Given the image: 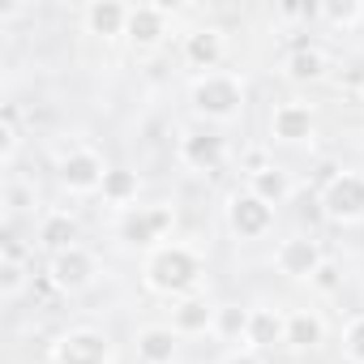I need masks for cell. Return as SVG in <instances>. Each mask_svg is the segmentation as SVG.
I'll return each mask as SVG.
<instances>
[{"label": "cell", "mask_w": 364, "mask_h": 364, "mask_svg": "<svg viewBox=\"0 0 364 364\" xmlns=\"http://www.w3.org/2000/svg\"><path fill=\"white\" fill-rule=\"evenodd\" d=\"M249 193H257L266 206H283L291 193H296V185H291V176L283 171V167H262V171H253L249 176Z\"/></svg>", "instance_id": "obj_20"}, {"label": "cell", "mask_w": 364, "mask_h": 364, "mask_svg": "<svg viewBox=\"0 0 364 364\" xmlns=\"http://www.w3.org/2000/svg\"><path fill=\"white\" fill-rule=\"evenodd\" d=\"M77 219L69 215V210H52V215H43L39 219V245L48 249V253H65V249H73L77 245Z\"/></svg>", "instance_id": "obj_18"}, {"label": "cell", "mask_w": 364, "mask_h": 364, "mask_svg": "<svg viewBox=\"0 0 364 364\" xmlns=\"http://www.w3.org/2000/svg\"><path fill=\"white\" fill-rule=\"evenodd\" d=\"M22 287H26V262H0V296L18 300Z\"/></svg>", "instance_id": "obj_26"}, {"label": "cell", "mask_w": 364, "mask_h": 364, "mask_svg": "<svg viewBox=\"0 0 364 364\" xmlns=\"http://www.w3.org/2000/svg\"><path fill=\"white\" fill-rule=\"evenodd\" d=\"M129 9H133V5H124V0H90L82 18H86V31H90V35L116 39V35L129 31Z\"/></svg>", "instance_id": "obj_14"}, {"label": "cell", "mask_w": 364, "mask_h": 364, "mask_svg": "<svg viewBox=\"0 0 364 364\" xmlns=\"http://www.w3.org/2000/svg\"><path fill=\"white\" fill-rule=\"evenodd\" d=\"M283 334H287V313H279V309H253V313H249L245 347H253V351H270L274 343H283Z\"/></svg>", "instance_id": "obj_16"}, {"label": "cell", "mask_w": 364, "mask_h": 364, "mask_svg": "<svg viewBox=\"0 0 364 364\" xmlns=\"http://www.w3.org/2000/svg\"><path fill=\"white\" fill-rule=\"evenodd\" d=\"M343 355L347 364H364V317H351L343 330Z\"/></svg>", "instance_id": "obj_27"}, {"label": "cell", "mask_w": 364, "mask_h": 364, "mask_svg": "<svg viewBox=\"0 0 364 364\" xmlns=\"http://www.w3.org/2000/svg\"><path fill=\"white\" fill-rule=\"evenodd\" d=\"M321 262H326V253H321V245L309 240V236H291V240H283V245L274 249V266H279V274H287V279H313V274L321 270Z\"/></svg>", "instance_id": "obj_11"}, {"label": "cell", "mask_w": 364, "mask_h": 364, "mask_svg": "<svg viewBox=\"0 0 364 364\" xmlns=\"http://www.w3.org/2000/svg\"><path fill=\"white\" fill-rule=\"evenodd\" d=\"M180 163H185L189 171L215 176L228 163V141L219 133H185L180 137Z\"/></svg>", "instance_id": "obj_10"}, {"label": "cell", "mask_w": 364, "mask_h": 364, "mask_svg": "<svg viewBox=\"0 0 364 364\" xmlns=\"http://www.w3.org/2000/svg\"><path fill=\"white\" fill-rule=\"evenodd\" d=\"M223 56H228L223 31H215V26H198V31L185 35V65H193L198 77H202V73H219Z\"/></svg>", "instance_id": "obj_12"}, {"label": "cell", "mask_w": 364, "mask_h": 364, "mask_svg": "<svg viewBox=\"0 0 364 364\" xmlns=\"http://www.w3.org/2000/svg\"><path fill=\"white\" fill-rule=\"evenodd\" d=\"M321 338H326V321H321L313 309H296V313H287V334H283L287 347H296V351H313Z\"/></svg>", "instance_id": "obj_19"}, {"label": "cell", "mask_w": 364, "mask_h": 364, "mask_svg": "<svg viewBox=\"0 0 364 364\" xmlns=\"http://www.w3.org/2000/svg\"><path fill=\"white\" fill-rule=\"evenodd\" d=\"M107 355H112L107 334L90 326H77L56 343V364H107Z\"/></svg>", "instance_id": "obj_9"}, {"label": "cell", "mask_w": 364, "mask_h": 364, "mask_svg": "<svg viewBox=\"0 0 364 364\" xmlns=\"http://www.w3.org/2000/svg\"><path fill=\"white\" fill-rule=\"evenodd\" d=\"M321 73H326V56H321V48L300 43V48L287 56V77H291V82H317Z\"/></svg>", "instance_id": "obj_22"}, {"label": "cell", "mask_w": 364, "mask_h": 364, "mask_svg": "<svg viewBox=\"0 0 364 364\" xmlns=\"http://www.w3.org/2000/svg\"><path fill=\"white\" fill-rule=\"evenodd\" d=\"M317 18H321V22H330V26L351 31V26H360V22H364V5H360V0H326V5L317 9Z\"/></svg>", "instance_id": "obj_23"}, {"label": "cell", "mask_w": 364, "mask_h": 364, "mask_svg": "<svg viewBox=\"0 0 364 364\" xmlns=\"http://www.w3.org/2000/svg\"><path fill=\"white\" fill-rule=\"evenodd\" d=\"M180 347V334L171 326H146L137 330V360L141 364H171Z\"/></svg>", "instance_id": "obj_17"}, {"label": "cell", "mask_w": 364, "mask_h": 364, "mask_svg": "<svg viewBox=\"0 0 364 364\" xmlns=\"http://www.w3.org/2000/svg\"><path fill=\"white\" fill-rule=\"evenodd\" d=\"M56 176H60V185L69 193H99L103 189V176H107V163L90 146H73L69 154H60Z\"/></svg>", "instance_id": "obj_5"}, {"label": "cell", "mask_w": 364, "mask_h": 364, "mask_svg": "<svg viewBox=\"0 0 364 364\" xmlns=\"http://www.w3.org/2000/svg\"><path fill=\"white\" fill-rule=\"evenodd\" d=\"M141 274H146V287H150V291L180 300V296H193V287H198V279H202V257H198L189 245L167 240V245H159V249L146 253Z\"/></svg>", "instance_id": "obj_1"}, {"label": "cell", "mask_w": 364, "mask_h": 364, "mask_svg": "<svg viewBox=\"0 0 364 364\" xmlns=\"http://www.w3.org/2000/svg\"><path fill=\"white\" fill-rule=\"evenodd\" d=\"M249 313L253 309H240V304H219V321H215V334L219 338H240L249 334Z\"/></svg>", "instance_id": "obj_24"}, {"label": "cell", "mask_w": 364, "mask_h": 364, "mask_svg": "<svg viewBox=\"0 0 364 364\" xmlns=\"http://www.w3.org/2000/svg\"><path fill=\"white\" fill-rule=\"evenodd\" d=\"M124 35H129L137 48H154V43L167 35V5H133Z\"/></svg>", "instance_id": "obj_15"}, {"label": "cell", "mask_w": 364, "mask_h": 364, "mask_svg": "<svg viewBox=\"0 0 364 364\" xmlns=\"http://www.w3.org/2000/svg\"><path fill=\"white\" fill-rule=\"evenodd\" d=\"M228 228L240 236V240H262L270 228H274V206H266L257 193H232L228 198Z\"/></svg>", "instance_id": "obj_7"}, {"label": "cell", "mask_w": 364, "mask_h": 364, "mask_svg": "<svg viewBox=\"0 0 364 364\" xmlns=\"http://www.w3.org/2000/svg\"><path fill=\"white\" fill-rule=\"evenodd\" d=\"M262 167H270V163H266V154H262V150H249V176H253V171H262Z\"/></svg>", "instance_id": "obj_31"}, {"label": "cell", "mask_w": 364, "mask_h": 364, "mask_svg": "<svg viewBox=\"0 0 364 364\" xmlns=\"http://www.w3.org/2000/svg\"><path fill=\"white\" fill-rule=\"evenodd\" d=\"M219 321V304H210L206 296H180L171 304V330L185 338V334H215Z\"/></svg>", "instance_id": "obj_13"}, {"label": "cell", "mask_w": 364, "mask_h": 364, "mask_svg": "<svg viewBox=\"0 0 364 364\" xmlns=\"http://www.w3.org/2000/svg\"><path fill=\"white\" fill-rule=\"evenodd\" d=\"M313 133H317V116H313L309 103L291 99V103H279V107L270 112V137H274V141L304 146V141H313Z\"/></svg>", "instance_id": "obj_8"}, {"label": "cell", "mask_w": 364, "mask_h": 364, "mask_svg": "<svg viewBox=\"0 0 364 364\" xmlns=\"http://www.w3.org/2000/svg\"><path fill=\"white\" fill-rule=\"evenodd\" d=\"M189 99H193V112L198 116H206V120H236L240 116V107H245V82L236 77V73H202L198 82H193V90H189Z\"/></svg>", "instance_id": "obj_2"}, {"label": "cell", "mask_w": 364, "mask_h": 364, "mask_svg": "<svg viewBox=\"0 0 364 364\" xmlns=\"http://www.w3.org/2000/svg\"><path fill=\"white\" fill-rule=\"evenodd\" d=\"M95 274H99L95 253L82 249V245H73V249L48 257V283H52L56 291H86V287L95 283Z\"/></svg>", "instance_id": "obj_6"}, {"label": "cell", "mask_w": 364, "mask_h": 364, "mask_svg": "<svg viewBox=\"0 0 364 364\" xmlns=\"http://www.w3.org/2000/svg\"><path fill=\"white\" fill-rule=\"evenodd\" d=\"M321 206L334 223H355L364 219V171H338L321 189Z\"/></svg>", "instance_id": "obj_4"}, {"label": "cell", "mask_w": 364, "mask_h": 364, "mask_svg": "<svg viewBox=\"0 0 364 364\" xmlns=\"http://www.w3.org/2000/svg\"><path fill=\"white\" fill-rule=\"evenodd\" d=\"M137 189H141V180H137V171H129V167H107V176H103V202L107 206H120V210H133V202H137Z\"/></svg>", "instance_id": "obj_21"}, {"label": "cell", "mask_w": 364, "mask_h": 364, "mask_svg": "<svg viewBox=\"0 0 364 364\" xmlns=\"http://www.w3.org/2000/svg\"><path fill=\"white\" fill-rule=\"evenodd\" d=\"M171 223H176V210L171 206H133V210L120 215L116 236L124 245H137V249H159V245H167Z\"/></svg>", "instance_id": "obj_3"}, {"label": "cell", "mask_w": 364, "mask_h": 364, "mask_svg": "<svg viewBox=\"0 0 364 364\" xmlns=\"http://www.w3.org/2000/svg\"><path fill=\"white\" fill-rule=\"evenodd\" d=\"M5 206H9V210H26V206H35V193L22 189V185H9V189H5Z\"/></svg>", "instance_id": "obj_29"}, {"label": "cell", "mask_w": 364, "mask_h": 364, "mask_svg": "<svg viewBox=\"0 0 364 364\" xmlns=\"http://www.w3.org/2000/svg\"><path fill=\"white\" fill-rule=\"evenodd\" d=\"M219 364H266V360H262V351H253V347H236V351H228Z\"/></svg>", "instance_id": "obj_30"}, {"label": "cell", "mask_w": 364, "mask_h": 364, "mask_svg": "<svg viewBox=\"0 0 364 364\" xmlns=\"http://www.w3.org/2000/svg\"><path fill=\"white\" fill-rule=\"evenodd\" d=\"M309 283H313V287H317L321 296H334V291L343 287V266H334V262L326 257V262H321V270H317V274H313Z\"/></svg>", "instance_id": "obj_28"}, {"label": "cell", "mask_w": 364, "mask_h": 364, "mask_svg": "<svg viewBox=\"0 0 364 364\" xmlns=\"http://www.w3.org/2000/svg\"><path fill=\"white\" fill-rule=\"evenodd\" d=\"M18 141H22V129H18V112L14 107H5L0 112V163H14V154H18Z\"/></svg>", "instance_id": "obj_25"}]
</instances>
